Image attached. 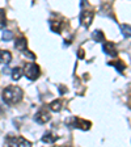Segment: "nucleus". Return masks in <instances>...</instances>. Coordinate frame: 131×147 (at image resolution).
Instances as JSON below:
<instances>
[{
    "mask_svg": "<svg viewBox=\"0 0 131 147\" xmlns=\"http://www.w3.org/2000/svg\"><path fill=\"white\" fill-rule=\"evenodd\" d=\"M22 96H24V92L17 86H9L3 91V100L8 105L18 104L22 100Z\"/></svg>",
    "mask_w": 131,
    "mask_h": 147,
    "instance_id": "f257e3e1",
    "label": "nucleus"
},
{
    "mask_svg": "<svg viewBox=\"0 0 131 147\" xmlns=\"http://www.w3.org/2000/svg\"><path fill=\"white\" fill-rule=\"evenodd\" d=\"M24 75L28 78L29 80H36L40 78L41 75V68L38 64L36 63H29L25 66L24 68Z\"/></svg>",
    "mask_w": 131,
    "mask_h": 147,
    "instance_id": "f03ea898",
    "label": "nucleus"
},
{
    "mask_svg": "<svg viewBox=\"0 0 131 147\" xmlns=\"http://www.w3.org/2000/svg\"><path fill=\"white\" fill-rule=\"evenodd\" d=\"M93 17H95L93 9H81V12H80V24L84 28H89V25L93 21Z\"/></svg>",
    "mask_w": 131,
    "mask_h": 147,
    "instance_id": "7ed1b4c3",
    "label": "nucleus"
},
{
    "mask_svg": "<svg viewBox=\"0 0 131 147\" xmlns=\"http://www.w3.org/2000/svg\"><path fill=\"white\" fill-rule=\"evenodd\" d=\"M50 118H51V116H50L49 110L45 109V108H43V109H40L36 113V116H34V121H36V122H38V123H41V125H43V123H46V122H49Z\"/></svg>",
    "mask_w": 131,
    "mask_h": 147,
    "instance_id": "20e7f679",
    "label": "nucleus"
},
{
    "mask_svg": "<svg viewBox=\"0 0 131 147\" xmlns=\"http://www.w3.org/2000/svg\"><path fill=\"white\" fill-rule=\"evenodd\" d=\"M71 126L76 129H81V130H89L92 126V123L87 119H83V118H77V117H73L72 118V122L70 123Z\"/></svg>",
    "mask_w": 131,
    "mask_h": 147,
    "instance_id": "39448f33",
    "label": "nucleus"
},
{
    "mask_svg": "<svg viewBox=\"0 0 131 147\" xmlns=\"http://www.w3.org/2000/svg\"><path fill=\"white\" fill-rule=\"evenodd\" d=\"M102 50H104L105 54L110 55V57H117L118 55V49L114 42H105L102 45Z\"/></svg>",
    "mask_w": 131,
    "mask_h": 147,
    "instance_id": "423d86ee",
    "label": "nucleus"
},
{
    "mask_svg": "<svg viewBox=\"0 0 131 147\" xmlns=\"http://www.w3.org/2000/svg\"><path fill=\"white\" fill-rule=\"evenodd\" d=\"M12 61V54L8 50H0V64H8Z\"/></svg>",
    "mask_w": 131,
    "mask_h": 147,
    "instance_id": "0eeeda50",
    "label": "nucleus"
},
{
    "mask_svg": "<svg viewBox=\"0 0 131 147\" xmlns=\"http://www.w3.org/2000/svg\"><path fill=\"white\" fill-rule=\"evenodd\" d=\"M56 139H58V135L54 134L52 131L45 133V134H43V137H42V142H43V143H47V144L56 142Z\"/></svg>",
    "mask_w": 131,
    "mask_h": 147,
    "instance_id": "6e6552de",
    "label": "nucleus"
},
{
    "mask_svg": "<svg viewBox=\"0 0 131 147\" xmlns=\"http://www.w3.org/2000/svg\"><path fill=\"white\" fill-rule=\"evenodd\" d=\"M15 47L17 50H21V51H25L28 47V41L25 37H20V38H17L15 42Z\"/></svg>",
    "mask_w": 131,
    "mask_h": 147,
    "instance_id": "1a4fd4ad",
    "label": "nucleus"
},
{
    "mask_svg": "<svg viewBox=\"0 0 131 147\" xmlns=\"http://www.w3.org/2000/svg\"><path fill=\"white\" fill-rule=\"evenodd\" d=\"M50 29L54 33H60L63 29V22H60L59 20H50Z\"/></svg>",
    "mask_w": 131,
    "mask_h": 147,
    "instance_id": "9d476101",
    "label": "nucleus"
},
{
    "mask_svg": "<svg viewBox=\"0 0 131 147\" xmlns=\"http://www.w3.org/2000/svg\"><path fill=\"white\" fill-rule=\"evenodd\" d=\"M49 109L51 112H60L62 110V101L60 100H54L50 102L49 105Z\"/></svg>",
    "mask_w": 131,
    "mask_h": 147,
    "instance_id": "9b49d317",
    "label": "nucleus"
},
{
    "mask_svg": "<svg viewBox=\"0 0 131 147\" xmlns=\"http://www.w3.org/2000/svg\"><path fill=\"white\" fill-rule=\"evenodd\" d=\"M92 38H93L96 42H104L105 41V36H104V33H102V30H98V29L92 33Z\"/></svg>",
    "mask_w": 131,
    "mask_h": 147,
    "instance_id": "f8f14e48",
    "label": "nucleus"
},
{
    "mask_svg": "<svg viewBox=\"0 0 131 147\" xmlns=\"http://www.w3.org/2000/svg\"><path fill=\"white\" fill-rule=\"evenodd\" d=\"M22 75H24V70H22L21 67H16L12 70V79L16 80V82L21 79Z\"/></svg>",
    "mask_w": 131,
    "mask_h": 147,
    "instance_id": "ddd939ff",
    "label": "nucleus"
},
{
    "mask_svg": "<svg viewBox=\"0 0 131 147\" xmlns=\"http://www.w3.org/2000/svg\"><path fill=\"white\" fill-rule=\"evenodd\" d=\"M110 66H113V67H116L117 68V71L118 72H123L125 71V68H126V64L123 63L122 61H116V62H110Z\"/></svg>",
    "mask_w": 131,
    "mask_h": 147,
    "instance_id": "4468645a",
    "label": "nucleus"
},
{
    "mask_svg": "<svg viewBox=\"0 0 131 147\" xmlns=\"http://www.w3.org/2000/svg\"><path fill=\"white\" fill-rule=\"evenodd\" d=\"M119 29H121V32H122V34L126 37V38H128V37H131V25L122 24V25H119Z\"/></svg>",
    "mask_w": 131,
    "mask_h": 147,
    "instance_id": "2eb2a0df",
    "label": "nucleus"
},
{
    "mask_svg": "<svg viewBox=\"0 0 131 147\" xmlns=\"http://www.w3.org/2000/svg\"><path fill=\"white\" fill-rule=\"evenodd\" d=\"M17 147H32V143L28 141V139H25V138L18 137V139H17Z\"/></svg>",
    "mask_w": 131,
    "mask_h": 147,
    "instance_id": "dca6fc26",
    "label": "nucleus"
},
{
    "mask_svg": "<svg viewBox=\"0 0 131 147\" xmlns=\"http://www.w3.org/2000/svg\"><path fill=\"white\" fill-rule=\"evenodd\" d=\"M7 25V15L4 9H0V29H3Z\"/></svg>",
    "mask_w": 131,
    "mask_h": 147,
    "instance_id": "f3484780",
    "label": "nucleus"
},
{
    "mask_svg": "<svg viewBox=\"0 0 131 147\" xmlns=\"http://www.w3.org/2000/svg\"><path fill=\"white\" fill-rule=\"evenodd\" d=\"M13 38V33L11 30H5L3 33V40L4 41H11Z\"/></svg>",
    "mask_w": 131,
    "mask_h": 147,
    "instance_id": "a211bd4d",
    "label": "nucleus"
},
{
    "mask_svg": "<svg viewBox=\"0 0 131 147\" xmlns=\"http://www.w3.org/2000/svg\"><path fill=\"white\" fill-rule=\"evenodd\" d=\"M24 55L25 57H28V58H30V59H36V55H34L32 51H28V50H25L24 51Z\"/></svg>",
    "mask_w": 131,
    "mask_h": 147,
    "instance_id": "6ab92c4d",
    "label": "nucleus"
},
{
    "mask_svg": "<svg viewBox=\"0 0 131 147\" xmlns=\"http://www.w3.org/2000/svg\"><path fill=\"white\" fill-rule=\"evenodd\" d=\"M77 57H79L80 59H83V58H84V50H83V49H80L79 51H77Z\"/></svg>",
    "mask_w": 131,
    "mask_h": 147,
    "instance_id": "aec40b11",
    "label": "nucleus"
}]
</instances>
